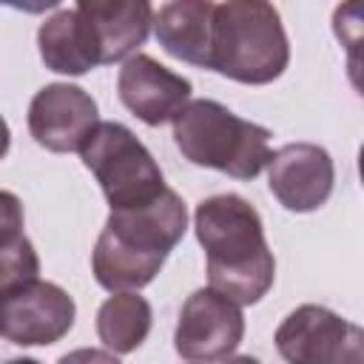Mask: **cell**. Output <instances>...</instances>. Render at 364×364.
Listing matches in <instances>:
<instances>
[{"mask_svg": "<svg viewBox=\"0 0 364 364\" xmlns=\"http://www.w3.org/2000/svg\"><path fill=\"white\" fill-rule=\"evenodd\" d=\"M193 230L208 259V284L236 304H256L276 279V259L259 210L239 193H216L196 205Z\"/></svg>", "mask_w": 364, "mask_h": 364, "instance_id": "1", "label": "cell"}, {"mask_svg": "<svg viewBox=\"0 0 364 364\" xmlns=\"http://www.w3.org/2000/svg\"><path fill=\"white\" fill-rule=\"evenodd\" d=\"M287 63L290 40L270 0L216 3L210 71L242 85H267L284 74Z\"/></svg>", "mask_w": 364, "mask_h": 364, "instance_id": "2", "label": "cell"}, {"mask_svg": "<svg viewBox=\"0 0 364 364\" xmlns=\"http://www.w3.org/2000/svg\"><path fill=\"white\" fill-rule=\"evenodd\" d=\"M171 122L173 142L191 165L253 179L270 159V131L216 100H188Z\"/></svg>", "mask_w": 364, "mask_h": 364, "instance_id": "3", "label": "cell"}, {"mask_svg": "<svg viewBox=\"0 0 364 364\" xmlns=\"http://www.w3.org/2000/svg\"><path fill=\"white\" fill-rule=\"evenodd\" d=\"M80 156L100 182L111 208L145 205L165 188L156 159L122 122H97L80 148Z\"/></svg>", "mask_w": 364, "mask_h": 364, "instance_id": "4", "label": "cell"}, {"mask_svg": "<svg viewBox=\"0 0 364 364\" xmlns=\"http://www.w3.org/2000/svg\"><path fill=\"white\" fill-rule=\"evenodd\" d=\"M276 350L290 364H361L364 336L321 304H301L276 327Z\"/></svg>", "mask_w": 364, "mask_h": 364, "instance_id": "5", "label": "cell"}, {"mask_svg": "<svg viewBox=\"0 0 364 364\" xmlns=\"http://www.w3.org/2000/svg\"><path fill=\"white\" fill-rule=\"evenodd\" d=\"M77 304L54 282L40 276L0 296V336L17 347H48L68 336Z\"/></svg>", "mask_w": 364, "mask_h": 364, "instance_id": "6", "label": "cell"}, {"mask_svg": "<svg viewBox=\"0 0 364 364\" xmlns=\"http://www.w3.org/2000/svg\"><path fill=\"white\" fill-rule=\"evenodd\" d=\"M245 338L242 304L208 287L193 290L176 318L173 347L185 361H222L236 353Z\"/></svg>", "mask_w": 364, "mask_h": 364, "instance_id": "7", "label": "cell"}, {"mask_svg": "<svg viewBox=\"0 0 364 364\" xmlns=\"http://www.w3.org/2000/svg\"><path fill=\"white\" fill-rule=\"evenodd\" d=\"M100 122L94 97L71 82H51L31 97L28 134L51 154H74Z\"/></svg>", "mask_w": 364, "mask_h": 364, "instance_id": "8", "label": "cell"}, {"mask_svg": "<svg viewBox=\"0 0 364 364\" xmlns=\"http://www.w3.org/2000/svg\"><path fill=\"white\" fill-rule=\"evenodd\" d=\"M267 188L279 205L290 213L318 210L336 185V165L327 148L316 142H290L270 151L267 159Z\"/></svg>", "mask_w": 364, "mask_h": 364, "instance_id": "9", "label": "cell"}, {"mask_svg": "<svg viewBox=\"0 0 364 364\" xmlns=\"http://www.w3.org/2000/svg\"><path fill=\"white\" fill-rule=\"evenodd\" d=\"M191 80L165 68L148 54L134 51L122 60L117 74L119 102L145 125L156 128L176 117V111L191 100Z\"/></svg>", "mask_w": 364, "mask_h": 364, "instance_id": "10", "label": "cell"}, {"mask_svg": "<svg viewBox=\"0 0 364 364\" xmlns=\"http://www.w3.org/2000/svg\"><path fill=\"white\" fill-rule=\"evenodd\" d=\"M37 48L40 60L54 74L80 77L102 65L100 37L77 9H63L46 17V23L37 28Z\"/></svg>", "mask_w": 364, "mask_h": 364, "instance_id": "11", "label": "cell"}, {"mask_svg": "<svg viewBox=\"0 0 364 364\" xmlns=\"http://www.w3.org/2000/svg\"><path fill=\"white\" fill-rule=\"evenodd\" d=\"M213 11V0H168L154 14V37L173 60L210 68Z\"/></svg>", "mask_w": 364, "mask_h": 364, "instance_id": "12", "label": "cell"}, {"mask_svg": "<svg viewBox=\"0 0 364 364\" xmlns=\"http://www.w3.org/2000/svg\"><path fill=\"white\" fill-rule=\"evenodd\" d=\"M77 11L94 26L102 48V65L131 57L154 26L151 0H77Z\"/></svg>", "mask_w": 364, "mask_h": 364, "instance_id": "13", "label": "cell"}, {"mask_svg": "<svg viewBox=\"0 0 364 364\" xmlns=\"http://www.w3.org/2000/svg\"><path fill=\"white\" fill-rule=\"evenodd\" d=\"M154 310L136 290L111 293L97 310V336L114 355L134 353L151 333Z\"/></svg>", "mask_w": 364, "mask_h": 364, "instance_id": "14", "label": "cell"}, {"mask_svg": "<svg viewBox=\"0 0 364 364\" xmlns=\"http://www.w3.org/2000/svg\"><path fill=\"white\" fill-rule=\"evenodd\" d=\"M37 276H40V256L28 236L17 233L0 242V296Z\"/></svg>", "mask_w": 364, "mask_h": 364, "instance_id": "15", "label": "cell"}, {"mask_svg": "<svg viewBox=\"0 0 364 364\" xmlns=\"http://www.w3.org/2000/svg\"><path fill=\"white\" fill-rule=\"evenodd\" d=\"M23 222H26V216H23L20 196L0 188V242L23 233Z\"/></svg>", "mask_w": 364, "mask_h": 364, "instance_id": "16", "label": "cell"}, {"mask_svg": "<svg viewBox=\"0 0 364 364\" xmlns=\"http://www.w3.org/2000/svg\"><path fill=\"white\" fill-rule=\"evenodd\" d=\"M0 6H9V9H17V11H26V14H43L54 6H60V0H0Z\"/></svg>", "mask_w": 364, "mask_h": 364, "instance_id": "17", "label": "cell"}, {"mask_svg": "<svg viewBox=\"0 0 364 364\" xmlns=\"http://www.w3.org/2000/svg\"><path fill=\"white\" fill-rule=\"evenodd\" d=\"M9 148H11V131H9V122L0 117V159L9 154Z\"/></svg>", "mask_w": 364, "mask_h": 364, "instance_id": "18", "label": "cell"}]
</instances>
